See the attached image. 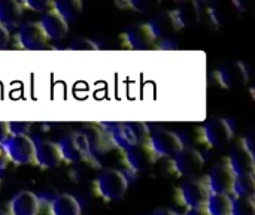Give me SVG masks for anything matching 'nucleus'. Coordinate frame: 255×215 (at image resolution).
I'll return each mask as SVG.
<instances>
[{"instance_id": "nucleus-1", "label": "nucleus", "mask_w": 255, "mask_h": 215, "mask_svg": "<svg viewBox=\"0 0 255 215\" xmlns=\"http://www.w3.org/2000/svg\"><path fill=\"white\" fill-rule=\"evenodd\" d=\"M57 148L60 151L61 160L67 163H79L91 156V148H90V141L87 135L81 132H72L61 138L57 142Z\"/></svg>"}, {"instance_id": "nucleus-2", "label": "nucleus", "mask_w": 255, "mask_h": 215, "mask_svg": "<svg viewBox=\"0 0 255 215\" xmlns=\"http://www.w3.org/2000/svg\"><path fill=\"white\" fill-rule=\"evenodd\" d=\"M127 187L128 183L126 175L117 169H106L96 180V190L99 196L108 202L121 199L126 195Z\"/></svg>"}, {"instance_id": "nucleus-3", "label": "nucleus", "mask_w": 255, "mask_h": 215, "mask_svg": "<svg viewBox=\"0 0 255 215\" xmlns=\"http://www.w3.org/2000/svg\"><path fill=\"white\" fill-rule=\"evenodd\" d=\"M148 147L151 148L155 159L157 157L173 159L184 148V144L176 133H173L170 130L158 129V130H154L149 133Z\"/></svg>"}, {"instance_id": "nucleus-4", "label": "nucleus", "mask_w": 255, "mask_h": 215, "mask_svg": "<svg viewBox=\"0 0 255 215\" xmlns=\"http://www.w3.org/2000/svg\"><path fill=\"white\" fill-rule=\"evenodd\" d=\"M200 133L208 145H211L212 148H221L229 144V141L233 138L235 130L229 120L212 118L202 126Z\"/></svg>"}, {"instance_id": "nucleus-5", "label": "nucleus", "mask_w": 255, "mask_h": 215, "mask_svg": "<svg viewBox=\"0 0 255 215\" xmlns=\"http://www.w3.org/2000/svg\"><path fill=\"white\" fill-rule=\"evenodd\" d=\"M1 147L6 151L9 162L15 165H27L33 162L34 157V142L28 135L24 136H9Z\"/></svg>"}, {"instance_id": "nucleus-6", "label": "nucleus", "mask_w": 255, "mask_h": 215, "mask_svg": "<svg viewBox=\"0 0 255 215\" xmlns=\"http://www.w3.org/2000/svg\"><path fill=\"white\" fill-rule=\"evenodd\" d=\"M217 81L226 90H236L247 84L248 70L242 61H229L215 72Z\"/></svg>"}, {"instance_id": "nucleus-7", "label": "nucleus", "mask_w": 255, "mask_h": 215, "mask_svg": "<svg viewBox=\"0 0 255 215\" xmlns=\"http://www.w3.org/2000/svg\"><path fill=\"white\" fill-rule=\"evenodd\" d=\"M16 40L19 46L27 51H40L49 46V40L43 34L40 25L33 21L19 24L16 31Z\"/></svg>"}, {"instance_id": "nucleus-8", "label": "nucleus", "mask_w": 255, "mask_h": 215, "mask_svg": "<svg viewBox=\"0 0 255 215\" xmlns=\"http://www.w3.org/2000/svg\"><path fill=\"white\" fill-rule=\"evenodd\" d=\"M203 165H205L203 156L197 150H194V148L184 147L173 157V168H175V172L179 177L191 178V177L197 175L202 171Z\"/></svg>"}, {"instance_id": "nucleus-9", "label": "nucleus", "mask_w": 255, "mask_h": 215, "mask_svg": "<svg viewBox=\"0 0 255 215\" xmlns=\"http://www.w3.org/2000/svg\"><path fill=\"white\" fill-rule=\"evenodd\" d=\"M227 168L232 171L235 177L239 175H254L255 163L254 153L251 148H248L244 142L238 147H235L227 159Z\"/></svg>"}, {"instance_id": "nucleus-10", "label": "nucleus", "mask_w": 255, "mask_h": 215, "mask_svg": "<svg viewBox=\"0 0 255 215\" xmlns=\"http://www.w3.org/2000/svg\"><path fill=\"white\" fill-rule=\"evenodd\" d=\"M124 159L128 169L134 174L145 172L155 162V156L146 142H137L136 145L130 147L127 151H124Z\"/></svg>"}, {"instance_id": "nucleus-11", "label": "nucleus", "mask_w": 255, "mask_h": 215, "mask_svg": "<svg viewBox=\"0 0 255 215\" xmlns=\"http://www.w3.org/2000/svg\"><path fill=\"white\" fill-rule=\"evenodd\" d=\"M124 42L130 49H148L151 46L155 45L157 37L152 33L151 27L148 25V22H140V24H133L130 25L124 34Z\"/></svg>"}, {"instance_id": "nucleus-12", "label": "nucleus", "mask_w": 255, "mask_h": 215, "mask_svg": "<svg viewBox=\"0 0 255 215\" xmlns=\"http://www.w3.org/2000/svg\"><path fill=\"white\" fill-rule=\"evenodd\" d=\"M179 195H181L184 205L188 210L200 208V207H205L208 196H209V190L206 187V183L200 180H188L181 186Z\"/></svg>"}, {"instance_id": "nucleus-13", "label": "nucleus", "mask_w": 255, "mask_h": 215, "mask_svg": "<svg viewBox=\"0 0 255 215\" xmlns=\"http://www.w3.org/2000/svg\"><path fill=\"white\" fill-rule=\"evenodd\" d=\"M235 175L227 168V165H217L206 178V187L209 193L214 195H229L232 193Z\"/></svg>"}, {"instance_id": "nucleus-14", "label": "nucleus", "mask_w": 255, "mask_h": 215, "mask_svg": "<svg viewBox=\"0 0 255 215\" xmlns=\"http://www.w3.org/2000/svg\"><path fill=\"white\" fill-rule=\"evenodd\" d=\"M148 25L151 27L152 33L155 34L157 40L160 39H167L172 34H175L176 31L181 30L179 22L173 13V10H163L155 13L151 21L148 22Z\"/></svg>"}, {"instance_id": "nucleus-15", "label": "nucleus", "mask_w": 255, "mask_h": 215, "mask_svg": "<svg viewBox=\"0 0 255 215\" xmlns=\"http://www.w3.org/2000/svg\"><path fill=\"white\" fill-rule=\"evenodd\" d=\"M37 24L40 25L43 34L46 36V39L49 42L51 40H60V39H63L67 34V31H69V24L58 13H55L52 9H49L48 12H45Z\"/></svg>"}, {"instance_id": "nucleus-16", "label": "nucleus", "mask_w": 255, "mask_h": 215, "mask_svg": "<svg viewBox=\"0 0 255 215\" xmlns=\"http://www.w3.org/2000/svg\"><path fill=\"white\" fill-rule=\"evenodd\" d=\"M40 208V202L37 196L31 192L22 190L15 195L9 202L10 215H37Z\"/></svg>"}, {"instance_id": "nucleus-17", "label": "nucleus", "mask_w": 255, "mask_h": 215, "mask_svg": "<svg viewBox=\"0 0 255 215\" xmlns=\"http://www.w3.org/2000/svg\"><path fill=\"white\" fill-rule=\"evenodd\" d=\"M103 124L111 127L109 135L117 148L127 151L130 147H133L139 142L128 123H103Z\"/></svg>"}, {"instance_id": "nucleus-18", "label": "nucleus", "mask_w": 255, "mask_h": 215, "mask_svg": "<svg viewBox=\"0 0 255 215\" xmlns=\"http://www.w3.org/2000/svg\"><path fill=\"white\" fill-rule=\"evenodd\" d=\"M33 162L45 169L57 168L61 163V156L57 148V144L52 142H39L34 144V157Z\"/></svg>"}, {"instance_id": "nucleus-19", "label": "nucleus", "mask_w": 255, "mask_h": 215, "mask_svg": "<svg viewBox=\"0 0 255 215\" xmlns=\"http://www.w3.org/2000/svg\"><path fill=\"white\" fill-rule=\"evenodd\" d=\"M179 27L187 28V27H194L200 24V7L199 1H182L178 4V7L173 10Z\"/></svg>"}, {"instance_id": "nucleus-20", "label": "nucleus", "mask_w": 255, "mask_h": 215, "mask_svg": "<svg viewBox=\"0 0 255 215\" xmlns=\"http://www.w3.org/2000/svg\"><path fill=\"white\" fill-rule=\"evenodd\" d=\"M22 7L13 0H0V25L6 30L19 27Z\"/></svg>"}, {"instance_id": "nucleus-21", "label": "nucleus", "mask_w": 255, "mask_h": 215, "mask_svg": "<svg viewBox=\"0 0 255 215\" xmlns=\"http://www.w3.org/2000/svg\"><path fill=\"white\" fill-rule=\"evenodd\" d=\"M51 215H81V205L72 195H58L49 204Z\"/></svg>"}, {"instance_id": "nucleus-22", "label": "nucleus", "mask_w": 255, "mask_h": 215, "mask_svg": "<svg viewBox=\"0 0 255 215\" xmlns=\"http://www.w3.org/2000/svg\"><path fill=\"white\" fill-rule=\"evenodd\" d=\"M209 215H230L232 210V198L229 195H214L209 193L208 201L205 204Z\"/></svg>"}, {"instance_id": "nucleus-23", "label": "nucleus", "mask_w": 255, "mask_h": 215, "mask_svg": "<svg viewBox=\"0 0 255 215\" xmlns=\"http://www.w3.org/2000/svg\"><path fill=\"white\" fill-rule=\"evenodd\" d=\"M51 9L69 24L79 15L82 9V3L79 0H60V1H52Z\"/></svg>"}, {"instance_id": "nucleus-24", "label": "nucleus", "mask_w": 255, "mask_h": 215, "mask_svg": "<svg viewBox=\"0 0 255 215\" xmlns=\"http://www.w3.org/2000/svg\"><path fill=\"white\" fill-rule=\"evenodd\" d=\"M232 193L235 195V198H248V199H254V175H239V177H235L233 186H232Z\"/></svg>"}, {"instance_id": "nucleus-25", "label": "nucleus", "mask_w": 255, "mask_h": 215, "mask_svg": "<svg viewBox=\"0 0 255 215\" xmlns=\"http://www.w3.org/2000/svg\"><path fill=\"white\" fill-rule=\"evenodd\" d=\"M230 215H255L254 199H248V198L232 199Z\"/></svg>"}, {"instance_id": "nucleus-26", "label": "nucleus", "mask_w": 255, "mask_h": 215, "mask_svg": "<svg viewBox=\"0 0 255 215\" xmlns=\"http://www.w3.org/2000/svg\"><path fill=\"white\" fill-rule=\"evenodd\" d=\"M199 7H200V22H203L211 30H217L220 27V21L215 9L205 3H199Z\"/></svg>"}, {"instance_id": "nucleus-27", "label": "nucleus", "mask_w": 255, "mask_h": 215, "mask_svg": "<svg viewBox=\"0 0 255 215\" xmlns=\"http://www.w3.org/2000/svg\"><path fill=\"white\" fill-rule=\"evenodd\" d=\"M30 129H31V123H28V121H9L7 123L9 136H24V135H28Z\"/></svg>"}, {"instance_id": "nucleus-28", "label": "nucleus", "mask_w": 255, "mask_h": 215, "mask_svg": "<svg viewBox=\"0 0 255 215\" xmlns=\"http://www.w3.org/2000/svg\"><path fill=\"white\" fill-rule=\"evenodd\" d=\"M128 124H130L131 130L134 132L137 141H139V142H145V139H146V138L149 136V133H151L148 124L140 123V121H131V123H128Z\"/></svg>"}, {"instance_id": "nucleus-29", "label": "nucleus", "mask_w": 255, "mask_h": 215, "mask_svg": "<svg viewBox=\"0 0 255 215\" xmlns=\"http://www.w3.org/2000/svg\"><path fill=\"white\" fill-rule=\"evenodd\" d=\"M52 1H45V0H27L24 1V6H27L33 12H48L51 9Z\"/></svg>"}, {"instance_id": "nucleus-30", "label": "nucleus", "mask_w": 255, "mask_h": 215, "mask_svg": "<svg viewBox=\"0 0 255 215\" xmlns=\"http://www.w3.org/2000/svg\"><path fill=\"white\" fill-rule=\"evenodd\" d=\"M69 49H73V51H96L99 49L97 43H94L93 40H88V39H79V40H75Z\"/></svg>"}, {"instance_id": "nucleus-31", "label": "nucleus", "mask_w": 255, "mask_h": 215, "mask_svg": "<svg viewBox=\"0 0 255 215\" xmlns=\"http://www.w3.org/2000/svg\"><path fill=\"white\" fill-rule=\"evenodd\" d=\"M121 6H124V7H131V9H134L136 12H145L146 10V7H148V4L145 3V1H142V0H131V1H126L124 4H121Z\"/></svg>"}, {"instance_id": "nucleus-32", "label": "nucleus", "mask_w": 255, "mask_h": 215, "mask_svg": "<svg viewBox=\"0 0 255 215\" xmlns=\"http://www.w3.org/2000/svg\"><path fill=\"white\" fill-rule=\"evenodd\" d=\"M158 48H160V49H176V48H178V43H176L175 40H172V37L160 39V40H158Z\"/></svg>"}, {"instance_id": "nucleus-33", "label": "nucleus", "mask_w": 255, "mask_h": 215, "mask_svg": "<svg viewBox=\"0 0 255 215\" xmlns=\"http://www.w3.org/2000/svg\"><path fill=\"white\" fill-rule=\"evenodd\" d=\"M9 39H10V34H9V30H6L4 27L0 25V49H4L9 43Z\"/></svg>"}, {"instance_id": "nucleus-34", "label": "nucleus", "mask_w": 255, "mask_h": 215, "mask_svg": "<svg viewBox=\"0 0 255 215\" xmlns=\"http://www.w3.org/2000/svg\"><path fill=\"white\" fill-rule=\"evenodd\" d=\"M7 138H9L7 121H0V144H3Z\"/></svg>"}, {"instance_id": "nucleus-35", "label": "nucleus", "mask_w": 255, "mask_h": 215, "mask_svg": "<svg viewBox=\"0 0 255 215\" xmlns=\"http://www.w3.org/2000/svg\"><path fill=\"white\" fill-rule=\"evenodd\" d=\"M7 163H9V159H7V156H6L4 148H3L1 144H0V171L4 169V168L7 166Z\"/></svg>"}, {"instance_id": "nucleus-36", "label": "nucleus", "mask_w": 255, "mask_h": 215, "mask_svg": "<svg viewBox=\"0 0 255 215\" xmlns=\"http://www.w3.org/2000/svg\"><path fill=\"white\" fill-rule=\"evenodd\" d=\"M185 215H209V213L206 211L205 207H200V208H190V210H187Z\"/></svg>"}, {"instance_id": "nucleus-37", "label": "nucleus", "mask_w": 255, "mask_h": 215, "mask_svg": "<svg viewBox=\"0 0 255 215\" xmlns=\"http://www.w3.org/2000/svg\"><path fill=\"white\" fill-rule=\"evenodd\" d=\"M152 215H178L175 211H172V210H166V208H163V210H158V211H155Z\"/></svg>"}, {"instance_id": "nucleus-38", "label": "nucleus", "mask_w": 255, "mask_h": 215, "mask_svg": "<svg viewBox=\"0 0 255 215\" xmlns=\"http://www.w3.org/2000/svg\"><path fill=\"white\" fill-rule=\"evenodd\" d=\"M3 215H10V214H3Z\"/></svg>"}]
</instances>
